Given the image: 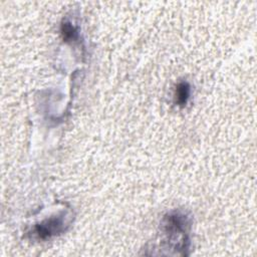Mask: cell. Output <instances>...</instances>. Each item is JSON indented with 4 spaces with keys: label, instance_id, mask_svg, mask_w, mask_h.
Here are the masks:
<instances>
[{
    "label": "cell",
    "instance_id": "obj_3",
    "mask_svg": "<svg viewBox=\"0 0 257 257\" xmlns=\"http://www.w3.org/2000/svg\"><path fill=\"white\" fill-rule=\"evenodd\" d=\"M191 94V86L187 81H181L177 84L175 88V103L180 106H186Z\"/></svg>",
    "mask_w": 257,
    "mask_h": 257
},
{
    "label": "cell",
    "instance_id": "obj_4",
    "mask_svg": "<svg viewBox=\"0 0 257 257\" xmlns=\"http://www.w3.org/2000/svg\"><path fill=\"white\" fill-rule=\"evenodd\" d=\"M60 34L65 42H72L78 38V29L69 20L64 19L60 24Z\"/></svg>",
    "mask_w": 257,
    "mask_h": 257
},
{
    "label": "cell",
    "instance_id": "obj_2",
    "mask_svg": "<svg viewBox=\"0 0 257 257\" xmlns=\"http://www.w3.org/2000/svg\"><path fill=\"white\" fill-rule=\"evenodd\" d=\"M65 214L60 213L36 224L31 233L38 240H46L62 233L65 230Z\"/></svg>",
    "mask_w": 257,
    "mask_h": 257
},
{
    "label": "cell",
    "instance_id": "obj_1",
    "mask_svg": "<svg viewBox=\"0 0 257 257\" xmlns=\"http://www.w3.org/2000/svg\"><path fill=\"white\" fill-rule=\"evenodd\" d=\"M161 228L170 245L174 244L176 250L178 249L182 251V255H186L185 251L189 249L190 245L188 236L190 218L181 211H172L163 218Z\"/></svg>",
    "mask_w": 257,
    "mask_h": 257
}]
</instances>
